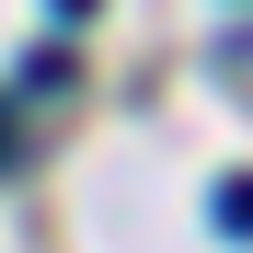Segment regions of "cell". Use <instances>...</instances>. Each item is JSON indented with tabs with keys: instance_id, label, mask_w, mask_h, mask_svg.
I'll return each instance as SVG.
<instances>
[{
	"instance_id": "cell-1",
	"label": "cell",
	"mask_w": 253,
	"mask_h": 253,
	"mask_svg": "<svg viewBox=\"0 0 253 253\" xmlns=\"http://www.w3.org/2000/svg\"><path fill=\"white\" fill-rule=\"evenodd\" d=\"M207 207H219V230H230V242H253V173H230Z\"/></svg>"
},
{
	"instance_id": "cell-3",
	"label": "cell",
	"mask_w": 253,
	"mask_h": 253,
	"mask_svg": "<svg viewBox=\"0 0 253 253\" xmlns=\"http://www.w3.org/2000/svg\"><path fill=\"white\" fill-rule=\"evenodd\" d=\"M46 12H58V23H92V12H104V0H46Z\"/></svg>"
},
{
	"instance_id": "cell-2",
	"label": "cell",
	"mask_w": 253,
	"mask_h": 253,
	"mask_svg": "<svg viewBox=\"0 0 253 253\" xmlns=\"http://www.w3.org/2000/svg\"><path fill=\"white\" fill-rule=\"evenodd\" d=\"M69 81H81L69 46H35V58H23V92H69Z\"/></svg>"
},
{
	"instance_id": "cell-4",
	"label": "cell",
	"mask_w": 253,
	"mask_h": 253,
	"mask_svg": "<svg viewBox=\"0 0 253 253\" xmlns=\"http://www.w3.org/2000/svg\"><path fill=\"white\" fill-rule=\"evenodd\" d=\"M12 161H23V138H12V115H0V173H12Z\"/></svg>"
}]
</instances>
